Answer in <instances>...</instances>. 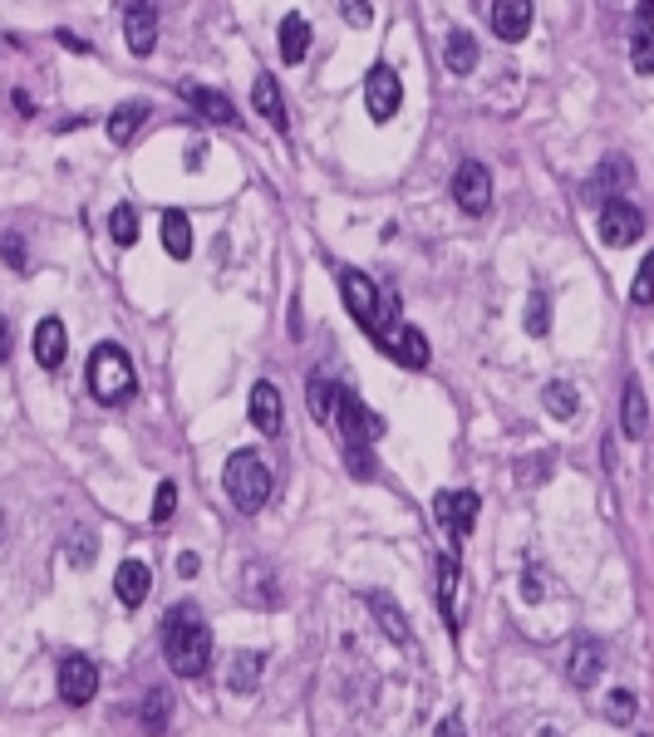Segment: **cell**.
Wrapping results in <instances>:
<instances>
[{
    "label": "cell",
    "mask_w": 654,
    "mask_h": 737,
    "mask_svg": "<svg viewBox=\"0 0 654 737\" xmlns=\"http://www.w3.org/2000/svg\"><path fill=\"white\" fill-rule=\"evenodd\" d=\"M163 654L173 664V674L182 679H202L207 674V659H212V629L202 620V610L192 600H182L168 610L163 620Z\"/></svg>",
    "instance_id": "6da1fadb"
},
{
    "label": "cell",
    "mask_w": 654,
    "mask_h": 737,
    "mask_svg": "<svg viewBox=\"0 0 654 737\" xmlns=\"http://www.w3.org/2000/svg\"><path fill=\"white\" fill-rule=\"evenodd\" d=\"M541 403H546V413L561 418V423H571V418L581 413V394H576V384H566V379H551V384L541 389Z\"/></svg>",
    "instance_id": "d4e9b609"
},
{
    "label": "cell",
    "mask_w": 654,
    "mask_h": 737,
    "mask_svg": "<svg viewBox=\"0 0 654 737\" xmlns=\"http://www.w3.org/2000/svg\"><path fill=\"white\" fill-rule=\"evenodd\" d=\"M0 256H5V266L25 271V241H20L15 231H5V236H0Z\"/></svg>",
    "instance_id": "f35d334b"
},
{
    "label": "cell",
    "mask_w": 654,
    "mask_h": 737,
    "mask_svg": "<svg viewBox=\"0 0 654 737\" xmlns=\"http://www.w3.org/2000/svg\"><path fill=\"white\" fill-rule=\"evenodd\" d=\"M0 541H5V511H0Z\"/></svg>",
    "instance_id": "c3c4849f"
},
{
    "label": "cell",
    "mask_w": 654,
    "mask_h": 737,
    "mask_svg": "<svg viewBox=\"0 0 654 737\" xmlns=\"http://www.w3.org/2000/svg\"><path fill=\"white\" fill-rule=\"evenodd\" d=\"M364 605L374 610L379 629H384L394 644H414V629H409V620H404V610H399V605H394L384 590H369V595H364Z\"/></svg>",
    "instance_id": "2e32d148"
},
{
    "label": "cell",
    "mask_w": 654,
    "mask_h": 737,
    "mask_svg": "<svg viewBox=\"0 0 654 737\" xmlns=\"http://www.w3.org/2000/svg\"><path fill=\"white\" fill-rule=\"evenodd\" d=\"M305 55H310V20L305 15H286L281 20V59L300 64Z\"/></svg>",
    "instance_id": "484cf974"
},
{
    "label": "cell",
    "mask_w": 654,
    "mask_h": 737,
    "mask_svg": "<svg viewBox=\"0 0 654 737\" xmlns=\"http://www.w3.org/2000/svg\"><path fill=\"white\" fill-rule=\"evenodd\" d=\"M173 511H178V487H173V482H163V487H158V497H153V521H168Z\"/></svg>",
    "instance_id": "74e56055"
},
{
    "label": "cell",
    "mask_w": 654,
    "mask_h": 737,
    "mask_svg": "<svg viewBox=\"0 0 654 737\" xmlns=\"http://www.w3.org/2000/svg\"><path fill=\"white\" fill-rule=\"evenodd\" d=\"M55 40H60L64 50H74V55H84V50H89V45H84L79 35H69V30H55Z\"/></svg>",
    "instance_id": "7bdbcfd3"
},
{
    "label": "cell",
    "mask_w": 654,
    "mask_h": 737,
    "mask_svg": "<svg viewBox=\"0 0 654 737\" xmlns=\"http://www.w3.org/2000/svg\"><path fill=\"white\" fill-rule=\"evenodd\" d=\"M123 40H128L133 55H153V45H158V10H153L148 0L128 10V20H123Z\"/></svg>",
    "instance_id": "5bb4252c"
},
{
    "label": "cell",
    "mask_w": 654,
    "mask_h": 737,
    "mask_svg": "<svg viewBox=\"0 0 654 737\" xmlns=\"http://www.w3.org/2000/svg\"><path fill=\"white\" fill-rule=\"evenodd\" d=\"M251 428H261L266 438H276V433H281V394H276V384H271V379L251 384Z\"/></svg>",
    "instance_id": "9a60e30c"
},
{
    "label": "cell",
    "mask_w": 654,
    "mask_h": 737,
    "mask_svg": "<svg viewBox=\"0 0 654 737\" xmlns=\"http://www.w3.org/2000/svg\"><path fill=\"white\" fill-rule=\"evenodd\" d=\"M89 394L109 408H119L133 398V364L114 340H104L94 354H89Z\"/></svg>",
    "instance_id": "3957f363"
},
{
    "label": "cell",
    "mask_w": 654,
    "mask_h": 737,
    "mask_svg": "<svg viewBox=\"0 0 654 737\" xmlns=\"http://www.w3.org/2000/svg\"><path fill=\"white\" fill-rule=\"evenodd\" d=\"M453 202L468 212V217H487V207H492V172L482 168V163H458L453 172Z\"/></svg>",
    "instance_id": "8992f818"
},
{
    "label": "cell",
    "mask_w": 654,
    "mask_h": 737,
    "mask_svg": "<svg viewBox=\"0 0 654 737\" xmlns=\"http://www.w3.org/2000/svg\"><path fill=\"white\" fill-rule=\"evenodd\" d=\"M94 693H99V669H94V659H84V654H64L60 659V698L69 703V708H84Z\"/></svg>",
    "instance_id": "9c48e42d"
},
{
    "label": "cell",
    "mask_w": 654,
    "mask_h": 737,
    "mask_svg": "<svg viewBox=\"0 0 654 737\" xmlns=\"http://www.w3.org/2000/svg\"><path fill=\"white\" fill-rule=\"evenodd\" d=\"M340 290H345V300H350V315H355L374 340H384V335L394 330V305L379 300V285L369 281L364 271H340Z\"/></svg>",
    "instance_id": "5b68a950"
},
{
    "label": "cell",
    "mask_w": 654,
    "mask_h": 737,
    "mask_svg": "<svg viewBox=\"0 0 654 737\" xmlns=\"http://www.w3.org/2000/svg\"><path fill=\"white\" fill-rule=\"evenodd\" d=\"M310 413H315V418H330V379H325V374L310 379Z\"/></svg>",
    "instance_id": "8d00e7d4"
},
{
    "label": "cell",
    "mask_w": 654,
    "mask_h": 737,
    "mask_svg": "<svg viewBox=\"0 0 654 737\" xmlns=\"http://www.w3.org/2000/svg\"><path fill=\"white\" fill-rule=\"evenodd\" d=\"M438 737H468V733H463L458 718H443V723H438Z\"/></svg>",
    "instance_id": "ee69618b"
},
{
    "label": "cell",
    "mask_w": 654,
    "mask_h": 737,
    "mask_svg": "<svg viewBox=\"0 0 654 737\" xmlns=\"http://www.w3.org/2000/svg\"><path fill=\"white\" fill-rule=\"evenodd\" d=\"M261 674H266V654L237 649V654H232V669H227V688H232V693H256V688H261Z\"/></svg>",
    "instance_id": "44dd1931"
},
{
    "label": "cell",
    "mask_w": 654,
    "mask_h": 737,
    "mask_svg": "<svg viewBox=\"0 0 654 737\" xmlns=\"http://www.w3.org/2000/svg\"><path fill=\"white\" fill-rule=\"evenodd\" d=\"M187 104H192L202 118H212V123H237L232 99H227V94H217V89H207V84H192V89H187Z\"/></svg>",
    "instance_id": "603a6c76"
},
{
    "label": "cell",
    "mask_w": 654,
    "mask_h": 737,
    "mask_svg": "<svg viewBox=\"0 0 654 737\" xmlns=\"http://www.w3.org/2000/svg\"><path fill=\"white\" fill-rule=\"evenodd\" d=\"M492 30L507 45L527 40V30H532V0H492Z\"/></svg>",
    "instance_id": "8fae6325"
},
{
    "label": "cell",
    "mask_w": 654,
    "mask_h": 737,
    "mask_svg": "<svg viewBox=\"0 0 654 737\" xmlns=\"http://www.w3.org/2000/svg\"><path fill=\"white\" fill-rule=\"evenodd\" d=\"M640 20H654V0H640Z\"/></svg>",
    "instance_id": "bcb514c9"
},
{
    "label": "cell",
    "mask_w": 654,
    "mask_h": 737,
    "mask_svg": "<svg viewBox=\"0 0 654 737\" xmlns=\"http://www.w3.org/2000/svg\"><path fill=\"white\" fill-rule=\"evenodd\" d=\"M443 69H448V74H473L477 69V40L468 30H453V35L443 40Z\"/></svg>",
    "instance_id": "cb8c5ba5"
},
{
    "label": "cell",
    "mask_w": 654,
    "mask_h": 737,
    "mask_svg": "<svg viewBox=\"0 0 654 737\" xmlns=\"http://www.w3.org/2000/svg\"><path fill=\"white\" fill-rule=\"evenodd\" d=\"M251 104L266 114V123H271L276 133H286V128H291V118H286V99H281V84H276L271 74H256V84H251Z\"/></svg>",
    "instance_id": "ac0fdd59"
},
{
    "label": "cell",
    "mask_w": 654,
    "mask_h": 737,
    "mask_svg": "<svg viewBox=\"0 0 654 737\" xmlns=\"http://www.w3.org/2000/svg\"><path fill=\"white\" fill-rule=\"evenodd\" d=\"M340 15L350 30H369L374 25V0H340Z\"/></svg>",
    "instance_id": "e575fe53"
},
{
    "label": "cell",
    "mask_w": 654,
    "mask_h": 737,
    "mask_svg": "<svg viewBox=\"0 0 654 737\" xmlns=\"http://www.w3.org/2000/svg\"><path fill=\"white\" fill-rule=\"evenodd\" d=\"M438 610H443V624L458 629V561H438Z\"/></svg>",
    "instance_id": "83f0119b"
},
{
    "label": "cell",
    "mask_w": 654,
    "mask_h": 737,
    "mask_svg": "<svg viewBox=\"0 0 654 737\" xmlns=\"http://www.w3.org/2000/svg\"><path fill=\"white\" fill-rule=\"evenodd\" d=\"M620 428H625V438H645V433H650V403H645V389H640V379H625Z\"/></svg>",
    "instance_id": "ffe728a7"
},
{
    "label": "cell",
    "mask_w": 654,
    "mask_h": 737,
    "mask_svg": "<svg viewBox=\"0 0 654 737\" xmlns=\"http://www.w3.org/2000/svg\"><path fill=\"white\" fill-rule=\"evenodd\" d=\"M605 718H610V723H620V728H625V723H630V718H635V693H630V688H615V693H610V698H605Z\"/></svg>",
    "instance_id": "d6a6232c"
},
{
    "label": "cell",
    "mask_w": 654,
    "mask_h": 737,
    "mask_svg": "<svg viewBox=\"0 0 654 737\" xmlns=\"http://www.w3.org/2000/svg\"><path fill=\"white\" fill-rule=\"evenodd\" d=\"M138 723H143V733L148 737H168V723H173V693H168V688H153V693L143 698Z\"/></svg>",
    "instance_id": "7402d4cb"
},
{
    "label": "cell",
    "mask_w": 654,
    "mask_h": 737,
    "mask_svg": "<svg viewBox=\"0 0 654 737\" xmlns=\"http://www.w3.org/2000/svg\"><path fill=\"white\" fill-rule=\"evenodd\" d=\"M600 669H605V649H600V639H591V634L576 639V644H571V659H566L571 683H576V688H595Z\"/></svg>",
    "instance_id": "7c38bea8"
},
{
    "label": "cell",
    "mask_w": 654,
    "mask_h": 737,
    "mask_svg": "<svg viewBox=\"0 0 654 737\" xmlns=\"http://www.w3.org/2000/svg\"><path fill=\"white\" fill-rule=\"evenodd\" d=\"M630 300H635V305H650V300H654V251L645 256V261H640V271H635Z\"/></svg>",
    "instance_id": "836d02e7"
},
{
    "label": "cell",
    "mask_w": 654,
    "mask_h": 737,
    "mask_svg": "<svg viewBox=\"0 0 654 737\" xmlns=\"http://www.w3.org/2000/svg\"><path fill=\"white\" fill-rule=\"evenodd\" d=\"M364 104H369V118H374V123H389V118L399 114L404 84H399V74H394L389 64H374V69H369V79H364Z\"/></svg>",
    "instance_id": "52a82bcc"
},
{
    "label": "cell",
    "mask_w": 654,
    "mask_h": 737,
    "mask_svg": "<svg viewBox=\"0 0 654 737\" xmlns=\"http://www.w3.org/2000/svg\"><path fill=\"white\" fill-rule=\"evenodd\" d=\"M379 349H389L404 369H423V364H428V340H423V330H414V325H394V330L379 340Z\"/></svg>",
    "instance_id": "4fadbf2b"
},
{
    "label": "cell",
    "mask_w": 654,
    "mask_h": 737,
    "mask_svg": "<svg viewBox=\"0 0 654 737\" xmlns=\"http://www.w3.org/2000/svg\"><path fill=\"white\" fill-rule=\"evenodd\" d=\"M335 428H340V443H345V457H350V472H355V477H374V467H369V443L384 438V418L369 413L350 389L335 384Z\"/></svg>",
    "instance_id": "7a4b0ae2"
},
{
    "label": "cell",
    "mask_w": 654,
    "mask_h": 737,
    "mask_svg": "<svg viewBox=\"0 0 654 737\" xmlns=\"http://www.w3.org/2000/svg\"><path fill=\"white\" fill-rule=\"evenodd\" d=\"M123 5H128V10H133V5H143V0H123Z\"/></svg>",
    "instance_id": "681fc988"
},
{
    "label": "cell",
    "mask_w": 654,
    "mask_h": 737,
    "mask_svg": "<svg viewBox=\"0 0 654 737\" xmlns=\"http://www.w3.org/2000/svg\"><path fill=\"white\" fill-rule=\"evenodd\" d=\"M527 330L532 335L551 330V300H546V290H532V300H527Z\"/></svg>",
    "instance_id": "1f68e13d"
},
{
    "label": "cell",
    "mask_w": 654,
    "mask_h": 737,
    "mask_svg": "<svg viewBox=\"0 0 654 737\" xmlns=\"http://www.w3.org/2000/svg\"><path fill=\"white\" fill-rule=\"evenodd\" d=\"M645 236V217H640V207H630V202H605V212H600V241L605 246H635Z\"/></svg>",
    "instance_id": "ba28073f"
},
{
    "label": "cell",
    "mask_w": 654,
    "mask_h": 737,
    "mask_svg": "<svg viewBox=\"0 0 654 737\" xmlns=\"http://www.w3.org/2000/svg\"><path fill=\"white\" fill-rule=\"evenodd\" d=\"M10 344H15V335H10V320L0 315V364H10Z\"/></svg>",
    "instance_id": "b9f144b4"
},
{
    "label": "cell",
    "mask_w": 654,
    "mask_h": 737,
    "mask_svg": "<svg viewBox=\"0 0 654 737\" xmlns=\"http://www.w3.org/2000/svg\"><path fill=\"white\" fill-rule=\"evenodd\" d=\"M143 118H148V109H143V104H119V109L109 114V143H119V148H123V143H128L138 128H143Z\"/></svg>",
    "instance_id": "f1b7e54d"
},
{
    "label": "cell",
    "mask_w": 654,
    "mask_h": 737,
    "mask_svg": "<svg viewBox=\"0 0 654 737\" xmlns=\"http://www.w3.org/2000/svg\"><path fill=\"white\" fill-rule=\"evenodd\" d=\"M546 472H551V457H527V467H522V487H532V482H546Z\"/></svg>",
    "instance_id": "ab89813d"
},
{
    "label": "cell",
    "mask_w": 654,
    "mask_h": 737,
    "mask_svg": "<svg viewBox=\"0 0 654 737\" xmlns=\"http://www.w3.org/2000/svg\"><path fill=\"white\" fill-rule=\"evenodd\" d=\"M197 566H202V561H197L192 551H182L178 556V575H197Z\"/></svg>",
    "instance_id": "f6af8a7d"
},
{
    "label": "cell",
    "mask_w": 654,
    "mask_h": 737,
    "mask_svg": "<svg viewBox=\"0 0 654 737\" xmlns=\"http://www.w3.org/2000/svg\"><path fill=\"white\" fill-rule=\"evenodd\" d=\"M114 590H119V600L128 610H138L143 600H148V590H153V570L143 566V561H123L114 570Z\"/></svg>",
    "instance_id": "e0dca14e"
},
{
    "label": "cell",
    "mask_w": 654,
    "mask_h": 737,
    "mask_svg": "<svg viewBox=\"0 0 654 737\" xmlns=\"http://www.w3.org/2000/svg\"><path fill=\"white\" fill-rule=\"evenodd\" d=\"M438 521L453 541H463L477 521V492H438Z\"/></svg>",
    "instance_id": "30bf717a"
},
{
    "label": "cell",
    "mask_w": 654,
    "mask_h": 737,
    "mask_svg": "<svg viewBox=\"0 0 654 737\" xmlns=\"http://www.w3.org/2000/svg\"><path fill=\"white\" fill-rule=\"evenodd\" d=\"M222 482H227V497H232L237 511H246V516H256V511L266 507V497H271V467H266V457L251 453V448L232 453Z\"/></svg>",
    "instance_id": "277c9868"
},
{
    "label": "cell",
    "mask_w": 654,
    "mask_h": 737,
    "mask_svg": "<svg viewBox=\"0 0 654 737\" xmlns=\"http://www.w3.org/2000/svg\"><path fill=\"white\" fill-rule=\"evenodd\" d=\"M69 561H74L79 570L94 561V531H84V526H79V531L69 536Z\"/></svg>",
    "instance_id": "d590c367"
},
{
    "label": "cell",
    "mask_w": 654,
    "mask_h": 737,
    "mask_svg": "<svg viewBox=\"0 0 654 737\" xmlns=\"http://www.w3.org/2000/svg\"><path fill=\"white\" fill-rule=\"evenodd\" d=\"M630 64H635L640 74H654V30L650 25H640V30L630 35Z\"/></svg>",
    "instance_id": "4dcf8cb0"
},
{
    "label": "cell",
    "mask_w": 654,
    "mask_h": 737,
    "mask_svg": "<svg viewBox=\"0 0 654 737\" xmlns=\"http://www.w3.org/2000/svg\"><path fill=\"white\" fill-rule=\"evenodd\" d=\"M109 236H114L119 246H133V241H138V212H133L128 202L109 212Z\"/></svg>",
    "instance_id": "f546056e"
},
{
    "label": "cell",
    "mask_w": 654,
    "mask_h": 737,
    "mask_svg": "<svg viewBox=\"0 0 654 737\" xmlns=\"http://www.w3.org/2000/svg\"><path fill=\"white\" fill-rule=\"evenodd\" d=\"M64 349H69V340H64V320L45 315V320L35 325V359H40V369H60Z\"/></svg>",
    "instance_id": "d6986e66"
},
{
    "label": "cell",
    "mask_w": 654,
    "mask_h": 737,
    "mask_svg": "<svg viewBox=\"0 0 654 737\" xmlns=\"http://www.w3.org/2000/svg\"><path fill=\"white\" fill-rule=\"evenodd\" d=\"M522 595H527V600H541V575H536V566H527V575H522Z\"/></svg>",
    "instance_id": "60d3db41"
},
{
    "label": "cell",
    "mask_w": 654,
    "mask_h": 737,
    "mask_svg": "<svg viewBox=\"0 0 654 737\" xmlns=\"http://www.w3.org/2000/svg\"><path fill=\"white\" fill-rule=\"evenodd\" d=\"M163 246H168V256L173 261H187L192 256V222H187V212H163Z\"/></svg>",
    "instance_id": "4316f807"
},
{
    "label": "cell",
    "mask_w": 654,
    "mask_h": 737,
    "mask_svg": "<svg viewBox=\"0 0 654 737\" xmlns=\"http://www.w3.org/2000/svg\"><path fill=\"white\" fill-rule=\"evenodd\" d=\"M541 737H561V733H556V728H541Z\"/></svg>",
    "instance_id": "7dc6e473"
}]
</instances>
